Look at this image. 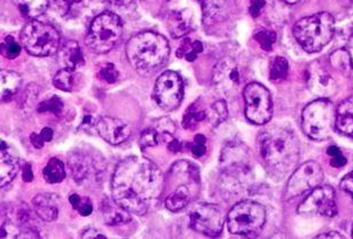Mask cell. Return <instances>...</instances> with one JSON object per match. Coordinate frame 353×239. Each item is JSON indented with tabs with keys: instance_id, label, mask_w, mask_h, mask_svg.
Instances as JSON below:
<instances>
[{
	"instance_id": "obj_1",
	"label": "cell",
	"mask_w": 353,
	"mask_h": 239,
	"mask_svg": "<svg viewBox=\"0 0 353 239\" xmlns=\"http://www.w3.org/2000/svg\"><path fill=\"white\" fill-rule=\"evenodd\" d=\"M165 189V178L150 159L130 156L116 166L110 190L112 199L134 216H146Z\"/></svg>"
},
{
	"instance_id": "obj_2",
	"label": "cell",
	"mask_w": 353,
	"mask_h": 239,
	"mask_svg": "<svg viewBox=\"0 0 353 239\" xmlns=\"http://www.w3.org/2000/svg\"><path fill=\"white\" fill-rule=\"evenodd\" d=\"M259 152L272 173L280 178L295 169L299 160V142L292 132L273 128L259 136Z\"/></svg>"
},
{
	"instance_id": "obj_3",
	"label": "cell",
	"mask_w": 353,
	"mask_h": 239,
	"mask_svg": "<svg viewBox=\"0 0 353 239\" xmlns=\"http://www.w3.org/2000/svg\"><path fill=\"white\" fill-rule=\"evenodd\" d=\"M169 41L153 31L136 34L126 44V58L140 74H153L167 63L170 56Z\"/></svg>"
},
{
	"instance_id": "obj_4",
	"label": "cell",
	"mask_w": 353,
	"mask_h": 239,
	"mask_svg": "<svg viewBox=\"0 0 353 239\" xmlns=\"http://www.w3.org/2000/svg\"><path fill=\"white\" fill-rule=\"evenodd\" d=\"M335 20L330 13H318L299 20L294 27V36L304 51L316 53L333 39Z\"/></svg>"
},
{
	"instance_id": "obj_5",
	"label": "cell",
	"mask_w": 353,
	"mask_h": 239,
	"mask_svg": "<svg viewBox=\"0 0 353 239\" xmlns=\"http://www.w3.org/2000/svg\"><path fill=\"white\" fill-rule=\"evenodd\" d=\"M169 174L171 182L176 185L165 199V206L171 212H178L196 196L195 189L200 183V171L193 163L180 160L171 167Z\"/></svg>"
},
{
	"instance_id": "obj_6",
	"label": "cell",
	"mask_w": 353,
	"mask_h": 239,
	"mask_svg": "<svg viewBox=\"0 0 353 239\" xmlns=\"http://www.w3.org/2000/svg\"><path fill=\"white\" fill-rule=\"evenodd\" d=\"M123 34L122 21L119 15L105 12L92 21L85 43L97 54H105L119 44Z\"/></svg>"
},
{
	"instance_id": "obj_7",
	"label": "cell",
	"mask_w": 353,
	"mask_h": 239,
	"mask_svg": "<svg viewBox=\"0 0 353 239\" xmlns=\"http://www.w3.org/2000/svg\"><path fill=\"white\" fill-rule=\"evenodd\" d=\"M336 110L330 100L319 98L306 105L302 114L304 134L314 141L330 138L335 128Z\"/></svg>"
},
{
	"instance_id": "obj_8",
	"label": "cell",
	"mask_w": 353,
	"mask_h": 239,
	"mask_svg": "<svg viewBox=\"0 0 353 239\" xmlns=\"http://www.w3.org/2000/svg\"><path fill=\"white\" fill-rule=\"evenodd\" d=\"M265 222L264 206L252 200H242L235 204L228 214V230L236 236H259Z\"/></svg>"
},
{
	"instance_id": "obj_9",
	"label": "cell",
	"mask_w": 353,
	"mask_h": 239,
	"mask_svg": "<svg viewBox=\"0 0 353 239\" xmlns=\"http://www.w3.org/2000/svg\"><path fill=\"white\" fill-rule=\"evenodd\" d=\"M21 43L29 54L45 58L60 50V34L50 24L31 20L21 31Z\"/></svg>"
},
{
	"instance_id": "obj_10",
	"label": "cell",
	"mask_w": 353,
	"mask_h": 239,
	"mask_svg": "<svg viewBox=\"0 0 353 239\" xmlns=\"http://www.w3.org/2000/svg\"><path fill=\"white\" fill-rule=\"evenodd\" d=\"M245 117L252 124L264 125L271 121L273 115V102L271 93L264 85L250 83L243 91Z\"/></svg>"
},
{
	"instance_id": "obj_11",
	"label": "cell",
	"mask_w": 353,
	"mask_h": 239,
	"mask_svg": "<svg viewBox=\"0 0 353 239\" xmlns=\"http://www.w3.org/2000/svg\"><path fill=\"white\" fill-rule=\"evenodd\" d=\"M68 164L72 179L82 185L88 180L95 178L105 169V160L102 156L90 148H77L68 156Z\"/></svg>"
},
{
	"instance_id": "obj_12",
	"label": "cell",
	"mask_w": 353,
	"mask_h": 239,
	"mask_svg": "<svg viewBox=\"0 0 353 239\" xmlns=\"http://www.w3.org/2000/svg\"><path fill=\"white\" fill-rule=\"evenodd\" d=\"M153 98L164 112H174L183 101V81L176 71H165L157 78Z\"/></svg>"
},
{
	"instance_id": "obj_13",
	"label": "cell",
	"mask_w": 353,
	"mask_h": 239,
	"mask_svg": "<svg viewBox=\"0 0 353 239\" xmlns=\"http://www.w3.org/2000/svg\"><path fill=\"white\" fill-rule=\"evenodd\" d=\"M323 171L316 162H306L292 173L285 188V199H294L323 185Z\"/></svg>"
},
{
	"instance_id": "obj_14",
	"label": "cell",
	"mask_w": 353,
	"mask_h": 239,
	"mask_svg": "<svg viewBox=\"0 0 353 239\" xmlns=\"http://www.w3.org/2000/svg\"><path fill=\"white\" fill-rule=\"evenodd\" d=\"M301 216H323L332 218L337 214L336 194L330 185H319L310 192L304 202L297 207Z\"/></svg>"
},
{
	"instance_id": "obj_15",
	"label": "cell",
	"mask_w": 353,
	"mask_h": 239,
	"mask_svg": "<svg viewBox=\"0 0 353 239\" xmlns=\"http://www.w3.org/2000/svg\"><path fill=\"white\" fill-rule=\"evenodd\" d=\"M224 223L225 213L221 206L202 204L190 213V228L204 236H219L224 228Z\"/></svg>"
},
{
	"instance_id": "obj_16",
	"label": "cell",
	"mask_w": 353,
	"mask_h": 239,
	"mask_svg": "<svg viewBox=\"0 0 353 239\" xmlns=\"http://www.w3.org/2000/svg\"><path fill=\"white\" fill-rule=\"evenodd\" d=\"M169 32L174 38L183 37L193 30L196 23L195 7L192 0H174L168 14Z\"/></svg>"
},
{
	"instance_id": "obj_17",
	"label": "cell",
	"mask_w": 353,
	"mask_h": 239,
	"mask_svg": "<svg viewBox=\"0 0 353 239\" xmlns=\"http://www.w3.org/2000/svg\"><path fill=\"white\" fill-rule=\"evenodd\" d=\"M214 85L223 93H234L240 85V71L238 64L230 58L219 61L214 69Z\"/></svg>"
},
{
	"instance_id": "obj_18",
	"label": "cell",
	"mask_w": 353,
	"mask_h": 239,
	"mask_svg": "<svg viewBox=\"0 0 353 239\" xmlns=\"http://www.w3.org/2000/svg\"><path fill=\"white\" fill-rule=\"evenodd\" d=\"M221 166L224 172L232 176L245 173L248 166V149L240 142L228 143L221 152Z\"/></svg>"
},
{
	"instance_id": "obj_19",
	"label": "cell",
	"mask_w": 353,
	"mask_h": 239,
	"mask_svg": "<svg viewBox=\"0 0 353 239\" xmlns=\"http://www.w3.org/2000/svg\"><path fill=\"white\" fill-rule=\"evenodd\" d=\"M98 134L110 145H121L131 134V128L125 121L112 117H102L95 125Z\"/></svg>"
},
{
	"instance_id": "obj_20",
	"label": "cell",
	"mask_w": 353,
	"mask_h": 239,
	"mask_svg": "<svg viewBox=\"0 0 353 239\" xmlns=\"http://www.w3.org/2000/svg\"><path fill=\"white\" fill-rule=\"evenodd\" d=\"M20 169L19 156L13 148L1 141L0 148V185L5 187L13 181Z\"/></svg>"
},
{
	"instance_id": "obj_21",
	"label": "cell",
	"mask_w": 353,
	"mask_h": 239,
	"mask_svg": "<svg viewBox=\"0 0 353 239\" xmlns=\"http://www.w3.org/2000/svg\"><path fill=\"white\" fill-rule=\"evenodd\" d=\"M58 202L59 198L55 195L41 194V195L36 196L32 200L34 213L37 214L39 219L43 220L45 222H53L58 219Z\"/></svg>"
},
{
	"instance_id": "obj_22",
	"label": "cell",
	"mask_w": 353,
	"mask_h": 239,
	"mask_svg": "<svg viewBox=\"0 0 353 239\" xmlns=\"http://www.w3.org/2000/svg\"><path fill=\"white\" fill-rule=\"evenodd\" d=\"M102 216L105 225L108 226H122L132 220L131 213L123 209L122 206L112 199L105 198L101 205Z\"/></svg>"
},
{
	"instance_id": "obj_23",
	"label": "cell",
	"mask_w": 353,
	"mask_h": 239,
	"mask_svg": "<svg viewBox=\"0 0 353 239\" xmlns=\"http://www.w3.org/2000/svg\"><path fill=\"white\" fill-rule=\"evenodd\" d=\"M84 55L76 41H69L59 51V63L62 67L77 70L84 64Z\"/></svg>"
},
{
	"instance_id": "obj_24",
	"label": "cell",
	"mask_w": 353,
	"mask_h": 239,
	"mask_svg": "<svg viewBox=\"0 0 353 239\" xmlns=\"http://www.w3.org/2000/svg\"><path fill=\"white\" fill-rule=\"evenodd\" d=\"M335 127L342 134L353 138V96L337 107Z\"/></svg>"
},
{
	"instance_id": "obj_25",
	"label": "cell",
	"mask_w": 353,
	"mask_h": 239,
	"mask_svg": "<svg viewBox=\"0 0 353 239\" xmlns=\"http://www.w3.org/2000/svg\"><path fill=\"white\" fill-rule=\"evenodd\" d=\"M22 78L15 71L1 70L0 72V95L1 101L10 102L20 90Z\"/></svg>"
},
{
	"instance_id": "obj_26",
	"label": "cell",
	"mask_w": 353,
	"mask_h": 239,
	"mask_svg": "<svg viewBox=\"0 0 353 239\" xmlns=\"http://www.w3.org/2000/svg\"><path fill=\"white\" fill-rule=\"evenodd\" d=\"M24 17L29 19L41 17L48 10L50 0H12Z\"/></svg>"
},
{
	"instance_id": "obj_27",
	"label": "cell",
	"mask_w": 353,
	"mask_h": 239,
	"mask_svg": "<svg viewBox=\"0 0 353 239\" xmlns=\"http://www.w3.org/2000/svg\"><path fill=\"white\" fill-rule=\"evenodd\" d=\"M45 181L50 185H57L65 178V169L63 163L58 158H51L43 171Z\"/></svg>"
},
{
	"instance_id": "obj_28",
	"label": "cell",
	"mask_w": 353,
	"mask_h": 239,
	"mask_svg": "<svg viewBox=\"0 0 353 239\" xmlns=\"http://www.w3.org/2000/svg\"><path fill=\"white\" fill-rule=\"evenodd\" d=\"M53 85L60 91H74L76 86V70L62 67L53 78Z\"/></svg>"
},
{
	"instance_id": "obj_29",
	"label": "cell",
	"mask_w": 353,
	"mask_h": 239,
	"mask_svg": "<svg viewBox=\"0 0 353 239\" xmlns=\"http://www.w3.org/2000/svg\"><path fill=\"white\" fill-rule=\"evenodd\" d=\"M228 116V103L224 100H218V101L214 102L209 109L205 110V118L212 126L221 125L223 121H226Z\"/></svg>"
},
{
	"instance_id": "obj_30",
	"label": "cell",
	"mask_w": 353,
	"mask_h": 239,
	"mask_svg": "<svg viewBox=\"0 0 353 239\" xmlns=\"http://www.w3.org/2000/svg\"><path fill=\"white\" fill-rule=\"evenodd\" d=\"M330 64L341 74H350L352 69V58L349 50H337L330 55Z\"/></svg>"
},
{
	"instance_id": "obj_31",
	"label": "cell",
	"mask_w": 353,
	"mask_h": 239,
	"mask_svg": "<svg viewBox=\"0 0 353 239\" xmlns=\"http://www.w3.org/2000/svg\"><path fill=\"white\" fill-rule=\"evenodd\" d=\"M202 51H203V45L201 41L192 43L190 38H185L176 51V56L185 58L187 61L193 62L197 58V55L202 53Z\"/></svg>"
},
{
	"instance_id": "obj_32",
	"label": "cell",
	"mask_w": 353,
	"mask_h": 239,
	"mask_svg": "<svg viewBox=\"0 0 353 239\" xmlns=\"http://www.w3.org/2000/svg\"><path fill=\"white\" fill-rule=\"evenodd\" d=\"M226 5L228 0H203L204 19L214 22L223 15Z\"/></svg>"
},
{
	"instance_id": "obj_33",
	"label": "cell",
	"mask_w": 353,
	"mask_h": 239,
	"mask_svg": "<svg viewBox=\"0 0 353 239\" xmlns=\"http://www.w3.org/2000/svg\"><path fill=\"white\" fill-rule=\"evenodd\" d=\"M203 119H205V110H202L200 105H197V102H195L187 109L186 114L183 115V127L186 129H194V127Z\"/></svg>"
},
{
	"instance_id": "obj_34",
	"label": "cell",
	"mask_w": 353,
	"mask_h": 239,
	"mask_svg": "<svg viewBox=\"0 0 353 239\" xmlns=\"http://www.w3.org/2000/svg\"><path fill=\"white\" fill-rule=\"evenodd\" d=\"M288 70L289 65L287 60L281 56H278L272 61L271 67H270V79L273 81H282L287 77Z\"/></svg>"
},
{
	"instance_id": "obj_35",
	"label": "cell",
	"mask_w": 353,
	"mask_h": 239,
	"mask_svg": "<svg viewBox=\"0 0 353 239\" xmlns=\"http://www.w3.org/2000/svg\"><path fill=\"white\" fill-rule=\"evenodd\" d=\"M20 53L21 46L19 43L10 36L5 38V41L1 44V54H3V56L13 60V59H17Z\"/></svg>"
},
{
	"instance_id": "obj_36",
	"label": "cell",
	"mask_w": 353,
	"mask_h": 239,
	"mask_svg": "<svg viewBox=\"0 0 353 239\" xmlns=\"http://www.w3.org/2000/svg\"><path fill=\"white\" fill-rule=\"evenodd\" d=\"M161 142V135L155 128H147L140 135L139 143L141 148L157 147Z\"/></svg>"
},
{
	"instance_id": "obj_37",
	"label": "cell",
	"mask_w": 353,
	"mask_h": 239,
	"mask_svg": "<svg viewBox=\"0 0 353 239\" xmlns=\"http://www.w3.org/2000/svg\"><path fill=\"white\" fill-rule=\"evenodd\" d=\"M62 110H63V103L59 96H53L48 100H45L38 105L37 108L38 112H52L54 115H60Z\"/></svg>"
},
{
	"instance_id": "obj_38",
	"label": "cell",
	"mask_w": 353,
	"mask_h": 239,
	"mask_svg": "<svg viewBox=\"0 0 353 239\" xmlns=\"http://www.w3.org/2000/svg\"><path fill=\"white\" fill-rule=\"evenodd\" d=\"M119 72L117 67L112 63H105L102 65L101 69L99 71V77L102 81L108 83V84H114L119 79Z\"/></svg>"
},
{
	"instance_id": "obj_39",
	"label": "cell",
	"mask_w": 353,
	"mask_h": 239,
	"mask_svg": "<svg viewBox=\"0 0 353 239\" xmlns=\"http://www.w3.org/2000/svg\"><path fill=\"white\" fill-rule=\"evenodd\" d=\"M256 41L265 51H271L272 46L276 41V34L273 31L263 30L255 34Z\"/></svg>"
},
{
	"instance_id": "obj_40",
	"label": "cell",
	"mask_w": 353,
	"mask_h": 239,
	"mask_svg": "<svg viewBox=\"0 0 353 239\" xmlns=\"http://www.w3.org/2000/svg\"><path fill=\"white\" fill-rule=\"evenodd\" d=\"M327 152L330 157V164L334 167L339 169V167H343L347 164V158L344 157L343 154L340 149L337 148L336 145H332Z\"/></svg>"
},
{
	"instance_id": "obj_41",
	"label": "cell",
	"mask_w": 353,
	"mask_h": 239,
	"mask_svg": "<svg viewBox=\"0 0 353 239\" xmlns=\"http://www.w3.org/2000/svg\"><path fill=\"white\" fill-rule=\"evenodd\" d=\"M205 142H207V138L202 134H197L195 138H194V145H192L190 150H192V154L195 157H197V158L202 157L205 154V152H207Z\"/></svg>"
},
{
	"instance_id": "obj_42",
	"label": "cell",
	"mask_w": 353,
	"mask_h": 239,
	"mask_svg": "<svg viewBox=\"0 0 353 239\" xmlns=\"http://www.w3.org/2000/svg\"><path fill=\"white\" fill-rule=\"evenodd\" d=\"M155 129L159 133H164V134H174L176 131V126H174V121H170L169 118L159 119L155 123Z\"/></svg>"
},
{
	"instance_id": "obj_43",
	"label": "cell",
	"mask_w": 353,
	"mask_h": 239,
	"mask_svg": "<svg viewBox=\"0 0 353 239\" xmlns=\"http://www.w3.org/2000/svg\"><path fill=\"white\" fill-rule=\"evenodd\" d=\"M340 187L343 191L347 192L353 198V172L349 173L347 176H344L341 181Z\"/></svg>"
},
{
	"instance_id": "obj_44",
	"label": "cell",
	"mask_w": 353,
	"mask_h": 239,
	"mask_svg": "<svg viewBox=\"0 0 353 239\" xmlns=\"http://www.w3.org/2000/svg\"><path fill=\"white\" fill-rule=\"evenodd\" d=\"M79 214L82 216H88L93 212V205H92L91 200L88 198H82V202L77 207Z\"/></svg>"
},
{
	"instance_id": "obj_45",
	"label": "cell",
	"mask_w": 353,
	"mask_h": 239,
	"mask_svg": "<svg viewBox=\"0 0 353 239\" xmlns=\"http://www.w3.org/2000/svg\"><path fill=\"white\" fill-rule=\"evenodd\" d=\"M265 6V0H252L250 3V14L254 17H259V14L262 12Z\"/></svg>"
},
{
	"instance_id": "obj_46",
	"label": "cell",
	"mask_w": 353,
	"mask_h": 239,
	"mask_svg": "<svg viewBox=\"0 0 353 239\" xmlns=\"http://www.w3.org/2000/svg\"><path fill=\"white\" fill-rule=\"evenodd\" d=\"M30 141L36 149H41L44 147L45 141L44 138H41V133H39V134L32 133V134L30 135Z\"/></svg>"
},
{
	"instance_id": "obj_47",
	"label": "cell",
	"mask_w": 353,
	"mask_h": 239,
	"mask_svg": "<svg viewBox=\"0 0 353 239\" xmlns=\"http://www.w3.org/2000/svg\"><path fill=\"white\" fill-rule=\"evenodd\" d=\"M22 179H23L24 182H31L34 180V172H32L30 164H26V165L23 166Z\"/></svg>"
},
{
	"instance_id": "obj_48",
	"label": "cell",
	"mask_w": 353,
	"mask_h": 239,
	"mask_svg": "<svg viewBox=\"0 0 353 239\" xmlns=\"http://www.w3.org/2000/svg\"><path fill=\"white\" fill-rule=\"evenodd\" d=\"M82 238H101L105 239L107 237L102 233H99L98 230L95 229H86L84 233H82Z\"/></svg>"
},
{
	"instance_id": "obj_49",
	"label": "cell",
	"mask_w": 353,
	"mask_h": 239,
	"mask_svg": "<svg viewBox=\"0 0 353 239\" xmlns=\"http://www.w3.org/2000/svg\"><path fill=\"white\" fill-rule=\"evenodd\" d=\"M168 149H169L171 152L176 154V152H179L180 150H181V143H180L178 140H176V138H171V141L169 142V145H168Z\"/></svg>"
},
{
	"instance_id": "obj_50",
	"label": "cell",
	"mask_w": 353,
	"mask_h": 239,
	"mask_svg": "<svg viewBox=\"0 0 353 239\" xmlns=\"http://www.w3.org/2000/svg\"><path fill=\"white\" fill-rule=\"evenodd\" d=\"M53 129L50 127H45L41 129V138H44L45 142H51L53 138Z\"/></svg>"
},
{
	"instance_id": "obj_51",
	"label": "cell",
	"mask_w": 353,
	"mask_h": 239,
	"mask_svg": "<svg viewBox=\"0 0 353 239\" xmlns=\"http://www.w3.org/2000/svg\"><path fill=\"white\" fill-rule=\"evenodd\" d=\"M69 202H70L74 209H77L79 204L82 202V197L77 195V194H72V195H70V197H69Z\"/></svg>"
},
{
	"instance_id": "obj_52",
	"label": "cell",
	"mask_w": 353,
	"mask_h": 239,
	"mask_svg": "<svg viewBox=\"0 0 353 239\" xmlns=\"http://www.w3.org/2000/svg\"><path fill=\"white\" fill-rule=\"evenodd\" d=\"M316 238H344L343 235L336 233V231H330V233H321L319 236H316Z\"/></svg>"
},
{
	"instance_id": "obj_53",
	"label": "cell",
	"mask_w": 353,
	"mask_h": 239,
	"mask_svg": "<svg viewBox=\"0 0 353 239\" xmlns=\"http://www.w3.org/2000/svg\"><path fill=\"white\" fill-rule=\"evenodd\" d=\"M114 5H128V3H132V0H107Z\"/></svg>"
},
{
	"instance_id": "obj_54",
	"label": "cell",
	"mask_w": 353,
	"mask_h": 239,
	"mask_svg": "<svg viewBox=\"0 0 353 239\" xmlns=\"http://www.w3.org/2000/svg\"><path fill=\"white\" fill-rule=\"evenodd\" d=\"M349 51H350L351 58H352V69H351V72L349 76H350L351 83H352L353 86V48H351Z\"/></svg>"
},
{
	"instance_id": "obj_55",
	"label": "cell",
	"mask_w": 353,
	"mask_h": 239,
	"mask_svg": "<svg viewBox=\"0 0 353 239\" xmlns=\"http://www.w3.org/2000/svg\"><path fill=\"white\" fill-rule=\"evenodd\" d=\"M283 3H289V5H292V3H299L301 0H282Z\"/></svg>"
},
{
	"instance_id": "obj_56",
	"label": "cell",
	"mask_w": 353,
	"mask_h": 239,
	"mask_svg": "<svg viewBox=\"0 0 353 239\" xmlns=\"http://www.w3.org/2000/svg\"><path fill=\"white\" fill-rule=\"evenodd\" d=\"M352 237H353V226H352Z\"/></svg>"
}]
</instances>
